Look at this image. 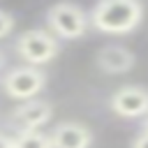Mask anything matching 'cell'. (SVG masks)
Instances as JSON below:
<instances>
[{
    "mask_svg": "<svg viewBox=\"0 0 148 148\" xmlns=\"http://www.w3.org/2000/svg\"><path fill=\"white\" fill-rule=\"evenodd\" d=\"M95 65L104 74H125L136 65V58L130 49H125L120 44H109V46H102L97 51Z\"/></svg>",
    "mask_w": 148,
    "mask_h": 148,
    "instance_id": "ba28073f",
    "label": "cell"
},
{
    "mask_svg": "<svg viewBox=\"0 0 148 148\" xmlns=\"http://www.w3.org/2000/svg\"><path fill=\"white\" fill-rule=\"evenodd\" d=\"M14 23H16L14 14H9V12L0 9V39H2V37H7V35L14 30Z\"/></svg>",
    "mask_w": 148,
    "mask_h": 148,
    "instance_id": "30bf717a",
    "label": "cell"
},
{
    "mask_svg": "<svg viewBox=\"0 0 148 148\" xmlns=\"http://www.w3.org/2000/svg\"><path fill=\"white\" fill-rule=\"evenodd\" d=\"M146 130H148V127L143 125V127H141V132L136 134V139L132 141V146H130V148H146V141H148V132H146Z\"/></svg>",
    "mask_w": 148,
    "mask_h": 148,
    "instance_id": "8fae6325",
    "label": "cell"
},
{
    "mask_svg": "<svg viewBox=\"0 0 148 148\" xmlns=\"http://www.w3.org/2000/svg\"><path fill=\"white\" fill-rule=\"evenodd\" d=\"M0 148H14V146H12V136L0 134Z\"/></svg>",
    "mask_w": 148,
    "mask_h": 148,
    "instance_id": "7c38bea8",
    "label": "cell"
},
{
    "mask_svg": "<svg viewBox=\"0 0 148 148\" xmlns=\"http://www.w3.org/2000/svg\"><path fill=\"white\" fill-rule=\"evenodd\" d=\"M44 86H46V72L39 67H30V65L14 67L2 76L5 92L14 99H21V102L37 97L44 90Z\"/></svg>",
    "mask_w": 148,
    "mask_h": 148,
    "instance_id": "277c9868",
    "label": "cell"
},
{
    "mask_svg": "<svg viewBox=\"0 0 148 148\" xmlns=\"http://www.w3.org/2000/svg\"><path fill=\"white\" fill-rule=\"evenodd\" d=\"M46 23L53 37L60 39H79L88 32V14L72 2H58L46 9Z\"/></svg>",
    "mask_w": 148,
    "mask_h": 148,
    "instance_id": "7a4b0ae2",
    "label": "cell"
},
{
    "mask_svg": "<svg viewBox=\"0 0 148 148\" xmlns=\"http://www.w3.org/2000/svg\"><path fill=\"white\" fill-rule=\"evenodd\" d=\"M49 143H51V148H90L92 132L83 123L62 120L51 130Z\"/></svg>",
    "mask_w": 148,
    "mask_h": 148,
    "instance_id": "52a82bcc",
    "label": "cell"
},
{
    "mask_svg": "<svg viewBox=\"0 0 148 148\" xmlns=\"http://www.w3.org/2000/svg\"><path fill=\"white\" fill-rule=\"evenodd\" d=\"M143 18L139 0H102L88 12V23L106 35H127Z\"/></svg>",
    "mask_w": 148,
    "mask_h": 148,
    "instance_id": "6da1fadb",
    "label": "cell"
},
{
    "mask_svg": "<svg viewBox=\"0 0 148 148\" xmlns=\"http://www.w3.org/2000/svg\"><path fill=\"white\" fill-rule=\"evenodd\" d=\"M12 146L14 148H51L49 143V134L39 132V130H32V132H18L14 139H12Z\"/></svg>",
    "mask_w": 148,
    "mask_h": 148,
    "instance_id": "9c48e42d",
    "label": "cell"
},
{
    "mask_svg": "<svg viewBox=\"0 0 148 148\" xmlns=\"http://www.w3.org/2000/svg\"><path fill=\"white\" fill-rule=\"evenodd\" d=\"M53 116V106L51 102L46 99H39V97H32V99H25L23 104H18L14 111H12V120L23 127V132H32V130H39L44 127Z\"/></svg>",
    "mask_w": 148,
    "mask_h": 148,
    "instance_id": "8992f818",
    "label": "cell"
},
{
    "mask_svg": "<svg viewBox=\"0 0 148 148\" xmlns=\"http://www.w3.org/2000/svg\"><path fill=\"white\" fill-rule=\"evenodd\" d=\"M5 67V53H2V49H0V69Z\"/></svg>",
    "mask_w": 148,
    "mask_h": 148,
    "instance_id": "4fadbf2b",
    "label": "cell"
},
{
    "mask_svg": "<svg viewBox=\"0 0 148 148\" xmlns=\"http://www.w3.org/2000/svg\"><path fill=\"white\" fill-rule=\"evenodd\" d=\"M14 51L30 67H39V65L51 62L60 53V44H58V39L51 32L32 28V30H25V32L18 35V39L14 44Z\"/></svg>",
    "mask_w": 148,
    "mask_h": 148,
    "instance_id": "3957f363",
    "label": "cell"
},
{
    "mask_svg": "<svg viewBox=\"0 0 148 148\" xmlns=\"http://www.w3.org/2000/svg\"><path fill=\"white\" fill-rule=\"evenodd\" d=\"M109 106L120 118H143L148 111V92L143 86H120L109 97Z\"/></svg>",
    "mask_w": 148,
    "mask_h": 148,
    "instance_id": "5b68a950",
    "label": "cell"
}]
</instances>
